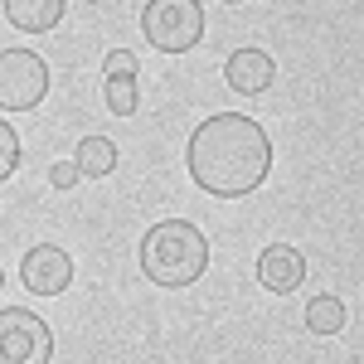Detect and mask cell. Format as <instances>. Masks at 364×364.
I'll return each instance as SVG.
<instances>
[{
    "instance_id": "1",
    "label": "cell",
    "mask_w": 364,
    "mask_h": 364,
    "mask_svg": "<svg viewBox=\"0 0 364 364\" xmlns=\"http://www.w3.org/2000/svg\"><path fill=\"white\" fill-rule=\"evenodd\" d=\"M185 161H190V175H195V185L204 195L238 199V195H252L267 180V170H272V141H267V132L252 117L219 112L190 136Z\"/></svg>"
},
{
    "instance_id": "2",
    "label": "cell",
    "mask_w": 364,
    "mask_h": 364,
    "mask_svg": "<svg viewBox=\"0 0 364 364\" xmlns=\"http://www.w3.org/2000/svg\"><path fill=\"white\" fill-rule=\"evenodd\" d=\"M209 267V243L185 219H161L141 238V272L156 287H190Z\"/></svg>"
},
{
    "instance_id": "3",
    "label": "cell",
    "mask_w": 364,
    "mask_h": 364,
    "mask_svg": "<svg viewBox=\"0 0 364 364\" xmlns=\"http://www.w3.org/2000/svg\"><path fill=\"white\" fill-rule=\"evenodd\" d=\"M141 29L161 54H190L204 39V10L195 0H151L141 15Z\"/></svg>"
},
{
    "instance_id": "4",
    "label": "cell",
    "mask_w": 364,
    "mask_h": 364,
    "mask_svg": "<svg viewBox=\"0 0 364 364\" xmlns=\"http://www.w3.org/2000/svg\"><path fill=\"white\" fill-rule=\"evenodd\" d=\"M49 92V68L29 49H0V107L5 112H29Z\"/></svg>"
},
{
    "instance_id": "5",
    "label": "cell",
    "mask_w": 364,
    "mask_h": 364,
    "mask_svg": "<svg viewBox=\"0 0 364 364\" xmlns=\"http://www.w3.org/2000/svg\"><path fill=\"white\" fill-rule=\"evenodd\" d=\"M54 336L34 311H0V364H49Z\"/></svg>"
},
{
    "instance_id": "6",
    "label": "cell",
    "mask_w": 364,
    "mask_h": 364,
    "mask_svg": "<svg viewBox=\"0 0 364 364\" xmlns=\"http://www.w3.org/2000/svg\"><path fill=\"white\" fill-rule=\"evenodd\" d=\"M20 277L34 296H58L68 282H73V257L54 243H39V248L25 252V262H20Z\"/></svg>"
},
{
    "instance_id": "7",
    "label": "cell",
    "mask_w": 364,
    "mask_h": 364,
    "mask_svg": "<svg viewBox=\"0 0 364 364\" xmlns=\"http://www.w3.org/2000/svg\"><path fill=\"white\" fill-rule=\"evenodd\" d=\"M224 78H228L233 92L262 97V92L272 87V78H277V63H272V54H262V49H238V54H228Z\"/></svg>"
},
{
    "instance_id": "8",
    "label": "cell",
    "mask_w": 364,
    "mask_h": 364,
    "mask_svg": "<svg viewBox=\"0 0 364 364\" xmlns=\"http://www.w3.org/2000/svg\"><path fill=\"white\" fill-rule=\"evenodd\" d=\"M257 282L267 291H296L306 282V257H301V248H291V243L262 248V257H257Z\"/></svg>"
},
{
    "instance_id": "9",
    "label": "cell",
    "mask_w": 364,
    "mask_h": 364,
    "mask_svg": "<svg viewBox=\"0 0 364 364\" xmlns=\"http://www.w3.org/2000/svg\"><path fill=\"white\" fill-rule=\"evenodd\" d=\"M63 5L68 0H5V20L15 29H29V34H44L63 20Z\"/></svg>"
},
{
    "instance_id": "10",
    "label": "cell",
    "mask_w": 364,
    "mask_h": 364,
    "mask_svg": "<svg viewBox=\"0 0 364 364\" xmlns=\"http://www.w3.org/2000/svg\"><path fill=\"white\" fill-rule=\"evenodd\" d=\"M78 170L92 175V180L112 175V170H117V146L107 136H83V141H78Z\"/></svg>"
},
{
    "instance_id": "11",
    "label": "cell",
    "mask_w": 364,
    "mask_h": 364,
    "mask_svg": "<svg viewBox=\"0 0 364 364\" xmlns=\"http://www.w3.org/2000/svg\"><path fill=\"white\" fill-rule=\"evenodd\" d=\"M306 326L316 331V336H336L340 326H345V306H340V296H311Z\"/></svg>"
},
{
    "instance_id": "12",
    "label": "cell",
    "mask_w": 364,
    "mask_h": 364,
    "mask_svg": "<svg viewBox=\"0 0 364 364\" xmlns=\"http://www.w3.org/2000/svg\"><path fill=\"white\" fill-rule=\"evenodd\" d=\"M136 102V78H107V112L112 117H132Z\"/></svg>"
},
{
    "instance_id": "13",
    "label": "cell",
    "mask_w": 364,
    "mask_h": 364,
    "mask_svg": "<svg viewBox=\"0 0 364 364\" xmlns=\"http://www.w3.org/2000/svg\"><path fill=\"white\" fill-rule=\"evenodd\" d=\"M15 166H20V136L10 122H0V185L15 175Z\"/></svg>"
},
{
    "instance_id": "14",
    "label": "cell",
    "mask_w": 364,
    "mask_h": 364,
    "mask_svg": "<svg viewBox=\"0 0 364 364\" xmlns=\"http://www.w3.org/2000/svg\"><path fill=\"white\" fill-rule=\"evenodd\" d=\"M78 180H83V170H78V161H73V166H68V161H58V166H49V185H54V190H73Z\"/></svg>"
},
{
    "instance_id": "15",
    "label": "cell",
    "mask_w": 364,
    "mask_h": 364,
    "mask_svg": "<svg viewBox=\"0 0 364 364\" xmlns=\"http://www.w3.org/2000/svg\"><path fill=\"white\" fill-rule=\"evenodd\" d=\"M107 78H136V54L112 49V54H107Z\"/></svg>"
},
{
    "instance_id": "16",
    "label": "cell",
    "mask_w": 364,
    "mask_h": 364,
    "mask_svg": "<svg viewBox=\"0 0 364 364\" xmlns=\"http://www.w3.org/2000/svg\"><path fill=\"white\" fill-rule=\"evenodd\" d=\"M224 5H238V0H224Z\"/></svg>"
},
{
    "instance_id": "17",
    "label": "cell",
    "mask_w": 364,
    "mask_h": 364,
    "mask_svg": "<svg viewBox=\"0 0 364 364\" xmlns=\"http://www.w3.org/2000/svg\"><path fill=\"white\" fill-rule=\"evenodd\" d=\"M0 287H5V272H0Z\"/></svg>"
}]
</instances>
